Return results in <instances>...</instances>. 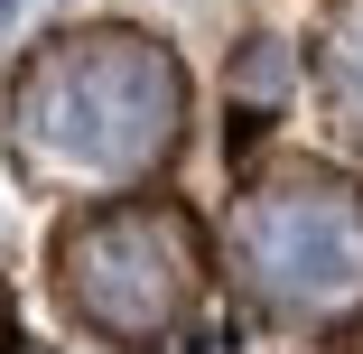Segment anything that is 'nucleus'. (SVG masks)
I'll use <instances>...</instances> for the list:
<instances>
[{
	"instance_id": "obj_2",
	"label": "nucleus",
	"mask_w": 363,
	"mask_h": 354,
	"mask_svg": "<svg viewBox=\"0 0 363 354\" xmlns=\"http://www.w3.org/2000/svg\"><path fill=\"white\" fill-rule=\"evenodd\" d=\"M233 270L242 289L289 317V326H326L363 299V187L335 168H270L233 205Z\"/></svg>"
},
{
	"instance_id": "obj_3",
	"label": "nucleus",
	"mask_w": 363,
	"mask_h": 354,
	"mask_svg": "<svg viewBox=\"0 0 363 354\" xmlns=\"http://www.w3.org/2000/svg\"><path fill=\"white\" fill-rule=\"evenodd\" d=\"M56 289L94 336L112 345H159L186 326L205 289V243L177 205H112L56 233Z\"/></svg>"
},
{
	"instance_id": "obj_1",
	"label": "nucleus",
	"mask_w": 363,
	"mask_h": 354,
	"mask_svg": "<svg viewBox=\"0 0 363 354\" xmlns=\"http://www.w3.org/2000/svg\"><path fill=\"white\" fill-rule=\"evenodd\" d=\"M186 131V75L140 28H84L28 56L10 84V150L47 187H130Z\"/></svg>"
},
{
	"instance_id": "obj_5",
	"label": "nucleus",
	"mask_w": 363,
	"mask_h": 354,
	"mask_svg": "<svg viewBox=\"0 0 363 354\" xmlns=\"http://www.w3.org/2000/svg\"><path fill=\"white\" fill-rule=\"evenodd\" d=\"M47 10H56V0H0V47H10V38H28Z\"/></svg>"
},
{
	"instance_id": "obj_4",
	"label": "nucleus",
	"mask_w": 363,
	"mask_h": 354,
	"mask_svg": "<svg viewBox=\"0 0 363 354\" xmlns=\"http://www.w3.org/2000/svg\"><path fill=\"white\" fill-rule=\"evenodd\" d=\"M317 84H326V112H335V131L363 150V0L326 28V47H317Z\"/></svg>"
}]
</instances>
